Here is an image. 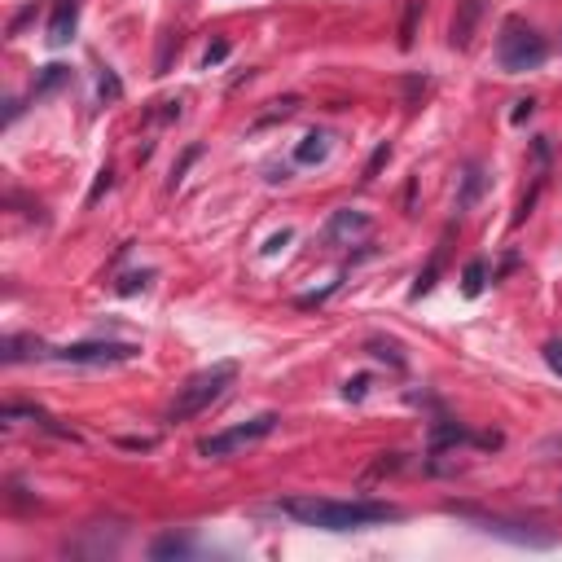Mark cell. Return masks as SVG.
Listing matches in <instances>:
<instances>
[{"label": "cell", "instance_id": "cell-20", "mask_svg": "<svg viewBox=\"0 0 562 562\" xmlns=\"http://www.w3.org/2000/svg\"><path fill=\"white\" fill-rule=\"evenodd\" d=\"M295 110H299V97H281V101H272V110L255 119V128H264V124H277V119H290Z\"/></svg>", "mask_w": 562, "mask_h": 562}, {"label": "cell", "instance_id": "cell-10", "mask_svg": "<svg viewBox=\"0 0 562 562\" xmlns=\"http://www.w3.org/2000/svg\"><path fill=\"white\" fill-rule=\"evenodd\" d=\"M479 18H484V0H457V14H453V49H465L470 44V35L479 27Z\"/></svg>", "mask_w": 562, "mask_h": 562}, {"label": "cell", "instance_id": "cell-7", "mask_svg": "<svg viewBox=\"0 0 562 562\" xmlns=\"http://www.w3.org/2000/svg\"><path fill=\"white\" fill-rule=\"evenodd\" d=\"M18 418H27L32 427L49 430V435H58V439H70V444H79V430L62 427V422H58L53 413H44L40 404H5V422H18Z\"/></svg>", "mask_w": 562, "mask_h": 562}, {"label": "cell", "instance_id": "cell-14", "mask_svg": "<svg viewBox=\"0 0 562 562\" xmlns=\"http://www.w3.org/2000/svg\"><path fill=\"white\" fill-rule=\"evenodd\" d=\"M444 255H448V233H444V242L435 246L430 264L418 272V281H413V290H409L413 299H422V295H430V290H435V281H439V268H444Z\"/></svg>", "mask_w": 562, "mask_h": 562}, {"label": "cell", "instance_id": "cell-28", "mask_svg": "<svg viewBox=\"0 0 562 562\" xmlns=\"http://www.w3.org/2000/svg\"><path fill=\"white\" fill-rule=\"evenodd\" d=\"M387 159H392V145H378V150H373V159H369V167H364V180H373V176L382 171Z\"/></svg>", "mask_w": 562, "mask_h": 562}, {"label": "cell", "instance_id": "cell-8", "mask_svg": "<svg viewBox=\"0 0 562 562\" xmlns=\"http://www.w3.org/2000/svg\"><path fill=\"white\" fill-rule=\"evenodd\" d=\"M79 27V0H53V14H49V44L53 49H67L75 40Z\"/></svg>", "mask_w": 562, "mask_h": 562}, {"label": "cell", "instance_id": "cell-11", "mask_svg": "<svg viewBox=\"0 0 562 562\" xmlns=\"http://www.w3.org/2000/svg\"><path fill=\"white\" fill-rule=\"evenodd\" d=\"M484 189H488V171H484V163H470L462 167V185H457V211H470L474 202L484 198Z\"/></svg>", "mask_w": 562, "mask_h": 562}, {"label": "cell", "instance_id": "cell-23", "mask_svg": "<svg viewBox=\"0 0 562 562\" xmlns=\"http://www.w3.org/2000/svg\"><path fill=\"white\" fill-rule=\"evenodd\" d=\"M97 93H101V101H119V97H124V84H119V75H115V70H101Z\"/></svg>", "mask_w": 562, "mask_h": 562}, {"label": "cell", "instance_id": "cell-3", "mask_svg": "<svg viewBox=\"0 0 562 562\" xmlns=\"http://www.w3.org/2000/svg\"><path fill=\"white\" fill-rule=\"evenodd\" d=\"M549 58V40L536 32L523 18H505L501 23V35H496V62L505 75H523V70L545 67Z\"/></svg>", "mask_w": 562, "mask_h": 562}, {"label": "cell", "instance_id": "cell-21", "mask_svg": "<svg viewBox=\"0 0 562 562\" xmlns=\"http://www.w3.org/2000/svg\"><path fill=\"white\" fill-rule=\"evenodd\" d=\"M110 189H115V171H110V167H101L97 171V180H93V189H88V207H97L101 198H106V194H110Z\"/></svg>", "mask_w": 562, "mask_h": 562}, {"label": "cell", "instance_id": "cell-16", "mask_svg": "<svg viewBox=\"0 0 562 562\" xmlns=\"http://www.w3.org/2000/svg\"><path fill=\"white\" fill-rule=\"evenodd\" d=\"M194 549H198V545H194L189 536H159V540L150 545L154 558H189Z\"/></svg>", "mask_w": 562, "mask_h": 562}, {"label": "cell", "instance_id": "cell-26", "mask_svg": "<svg viewBox=\"0 0 562 562\" xmlns=\"http://www.w3.org/2000/svg\"><path fill=\"white\" fill-rule=\"evenodd\" d=\"M194 159H202V145H189V150H185V159L171 167V189H176V185L185 180V171H189V163H194Z\"/></svg>", "mask_w": 562, "mask_h": 562}, {"label": "cell", "instance_id": "cell-2", "mask_svg": "<svg viewBox=\"0 0 562 562\" xmlns=\"http://www.w3.org/2000/svg\"><path fill=\"white\" fill-rule=\"evenodd\" d=\"M233 382H237V361H216L211 369H198L180 392L171 400V409H167V422H189V418H198L207 413L216 400H225Z\"/></svg>", "mask_w": 562, "mask_h": 562}, {"label": "cell", "instance_id": "cell-6", "mask_svg": "<svg viewBox=\"0 0 562 562\" xmlns=\"http://www.w3.org/2000/svg\"><path fill=\"white\" fill-rule=\"evenodd\" d=\"M369 233H373V220H369L364 211L338 207V211H330V220H326V229H321V242H326V246H352V242H361Z\"/></svg>", "mask_w": 562, "mask_h": 562}, {"label": "cell", "instance_id": "cell-15", "mask_svg": "<svg viewBox=\"0 0 562 562\" xmlns=\"http://www.w3.org/2000/svg\"><path fill=\"white\" fill-rule=\"evenodd\" d=\"M422 14H427L422 0H409V5H404V18H400V49H413V44H418V23H422Z\"/></svg>", "mask_w": 562, "mask_h": 562}, {"label": "cell", "instance_id": "cell-30", "mask_svg": "<svg viewBox=\"0 0 562 562\" xmlns=\"http://www.w3.org/2000/svg\"><path fill=\"white\" fill-rule=\"evenodd\" d=\"M531 110H536V101H531V97L514 101V110H510V124H528V119H531Z\"/></svg>", "mask_w": 562, "mask_h": 562}, {"label": "cell", "instance_id": "cell-18", "mask_svg": "<svg viewBox=\"0 0 562 562\" xmlns=\"http://www.w3.org/2000/svg\"><path fill=\"white\" fill-rule=\"evenodd\" d=\"M62 84H70V70L53 62V67H44V70H40V79H35L32 97H49V93H53V88H62Z\"/></svg>", "mask_w": 562, "mask_h": 562}, {"label": "cell", "instance_id": "cell-27", "mask_svg": "<svg viewBox=\"0 0 562 562\" xmlns=\"http://www.w3.org/2000/svg\"><path fill=\"white\" fill-rule=\"evenodd\" d=\"M540 356H545V364H549V369H554V373L562 378V338H549Z\"/></svg>", "mask_w": 562, "mask_h": 562}, {"label": "cell", "instance_id": "cell-13", "mask_svg": "<svg viewBox=\"0 0 562 562\" xmlns=\"http://www.w3.org/2000/svg\"><path fill=\"white\" fill-rule=\"evenodd\" d=\"M330 159V133H308L295 145V163L312 167V163H326Z\"/></svg>", "mask_w": 562, "mask_h": 562}, {"label": "cell", "instance_id": "cell-29", "mask_svg": "<svg viewBox=\"0 0 562 562\" xmlns=\"http://www.w3.org/2000/svg\"><path fill=\"white\" fill-rule=\"evenodd\" d=\"M364 392H369V373L347 378V387H343V396H347V400H364Z\"/></svg>", "mask_w": 562, "mask_h": 562}, {"label": "cell", "instance_id": "cell-1", "mask_svg": "<svg viewBox=\"0 0 562 562\" xmlns=\"http://www.w3.org/2000/svg\"><path fill=\"white\" fill-rule=\"evenodd\" d=\"M272 510L303 523V528H321V531H361V528H373V523L404 519V510L387 505V501H326V496H286Z\"/></svg>", "mask_w": 562, "mask_h": 562}, {"label": "cell", "instance_id": "cell-22", "mask_svg": "<svg viewBox=\"0 0 562 562\" xmlns=\"http://www.w3.org/2000/svg\"><path fill=\"white\" fill-rule=\"evenodd\" d=\"M150 281H154V272L145 268V272H128V277H119V286H115V290H119V295H136V290H145Z\"/></svg>", "mask_w": 562, "mask_h": 562}, {"label": "cell", "instance_id": "cell-17", "mask_svg": "<svg viewBox=\"0 0 562 562\" xmlns=\"http://www.w3.org/2000/svg\"><path fill=\"white\" fill-rule=\"evenodd\" d=\"M484 286H488V260H470V264L462 268V295L479 299L484 295Z\"/></svg>", "mask_w": 562, "mask_h": 562}, {"label": "cell", "instance_id": "cell-19", "mask_svg": "<svg viewBox=\"0 0 562 562\" xmlns=\"http://www.w3.org/2000/svg\"><path fill=\"white\" fill-rule=\"evenodd\" d=\"M364 352H369V356H378V361H387L392 369H404V352H400V343H392V338H369V343H364Z\"/></svg>", "mask_w": 562, "mask_h": 562}, {"label": "cell", "instance_id": "cell-12", "mask_svg": "<svg viewBox=\"0 0 562 562\" xmlns=\"http://www.w3.org/2000/svg\"><path fill=\"white\" fill-rule=\"evenodd\" d=\"M474 435L465 427H457L453 418H439V422H430V453H444V448H457V444H470Z\"/></svg>", "mask_w": 562, "mask_h": 562}, {"label": "cell", "instance_id": "cell-32", "mask_svg": "<svg viewBox=\"0 0 562 562\" xmlns=\"http://www.w3.org/2000/svg\"><path fill=\"white\" fill-rule=\"evenodd\" d=\"M286 242H290V229L272 233V237H268V246H264V255H277V251H281V246H286Z\"/></svg>", "mask_w": 562, "mask_h": 562}, {"label": "cell", "instance_id": "cell-4", "mask_svg": "<svg viewBox=\"0 0 562 562\" xmlns=\"http://www.w3.org/2000/svg\"><path fill=\"white\" fill-rule=\"evenodd\" d=\"M277 422H281L277 413H260V418H251V422H242V427L216 430V435L198 439V457H207V462H225V457H233V453H242V448L260 444L264 435H272Z\"/></svg>", "mask_w": 562, "mask_h": 562}, {"label": "cell", "instance_id": "cell-24", "mask_svg": "<svg viewBox=\"0 0 562 562\" xmlns=\"http://www.w3.org/2000/svg\"><path fill=\"white\" fill-rule=\"evenodd\" d=\"M338 286H343V277H338V281H330L326 290H312V295H299V299H295V308H303V312H308V308H321V303H326V299H330L334 290H338Z\"/></svg>", "mask_w": 562, "mask_h": 562}, {"label": "cell", "instance_id": "cell-9", "mask_svg": "<svg viewBox=\"0 0 562 562\" xmlns=\"http://www.w3.org/2000/svg\"><path fill=\"white\" fill-rule=\"evenodd\" d=\"M44 356H53V347H44V338H35V334H9V338L0 343V361L5 364L44 361Z\"/></svg>", "mask_w": 562, "mask_h": 562}, {"label": "cell", "instance_id": "cell-5", "mask_svg": "<svg viewBox=\"0 0 562 562\" xmlns=\"http://www.w3.org/2000/svg\"><path fill=\"white\" fill-rule=\"evenodd\" d=\"M141 347L136 343H70V347H53L49 361H67V364H124V361H136Z\"/></svg>", "mask_w": 562, "mask_h": 562}, {"label": "cell", "instance_id": "cell-25", "mask_svg": "<svg viewBox=\"0 0 562 562\" xmlns=\"http://www.w3.org/2000/svg\"><path fill=\"white\" fill-rule=\"evenodd\" d=\"M225 58H229V40H211V44H207V53H202V67L211 70V67H220Z\"/></svg>", "mask_w": 562, "mask_h": 562}, {"label": "cell", "instance_id": "cell-31", "mask_svg": "<svg viewBox=\"0 0 562 562\" xmlns=\"http://www.w3.org/2000/svg\"><path fill=\"white\" fill-rule=\"evenodd\" d=\"M119 448H136V453H145V448H154V439H150V435H141V439L128 435V439H119Z\"/></svg>", "mask_w": 562, "mask_h": 562}]
</instances>
